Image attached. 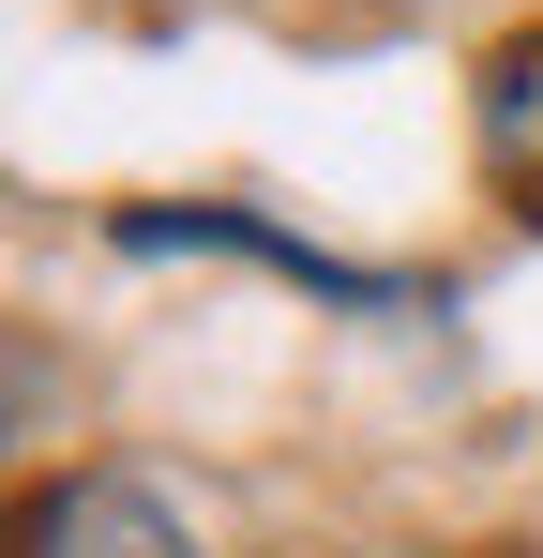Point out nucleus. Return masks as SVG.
<instances>
[{
  "label": "nucleus",
  "instance_id": "1",
  "mask_svg": "<svg viewBox=\"0 0 543 558\" xmlns=\"http://www.w3.org/2000/svg\"><path fill=\"white\" fill-rule=\"evenodd\" d=\"M15 558H196V529H181L167 483H136V468H61V483H31Z\"/></svg>",
  "mask_w": 543,
  "mask_h": 558
},
{
  "label": "nucleus",
  "instance_id": "2",
  "mask_svg": "<svg viewBox=\"0 0 543 558\" xmlns=\"http://www.w3.org/2000/svg\"><path fill=\"white\" fill-rule=\"evenodd\" d=\"M483 167L543 211V15L498 46V61H483Z\"/></svg>",
  "mask_w": 543,
  "mask_h": 558
}]
</instances>
